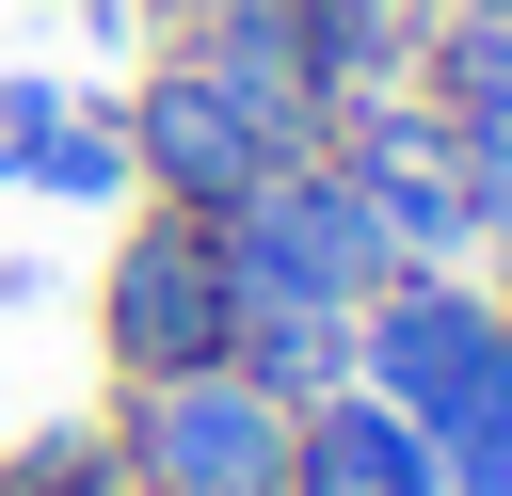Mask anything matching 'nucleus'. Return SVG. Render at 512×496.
I'll list each match as a JSON object with an SVG mask.
<instances>
[{
  "label": "nucleus",
  "mask_w": 512,
  "mask_h": 496,
  "mask_svg": "<svg viewBox=\"0 0 512 496\" xmlns=\"http://www.w3.org/2000/svg\"><path fill=\"white\" fill-rule=\"evenodd\" d=\"M224 352H240V368H256V384H272V400H288V416H304V400H336V384H352V320H240V336H224Z\"/></svg>",
  "instance_id": "nucleus-9"
},
{
  "label": "nucleus",
  "mask_w": 512,
  "mask_h": 496,
  "mask_svg": "<svg viewBox=\"0 0 512 496\" xmlns=\"http://www.w3.org/2000/svg\"><path fill=\"white\" fill-rule=\"evenodd\" d=\"M112 16H128V32H160V16H176V0H112Z\"/></svg>",
  "instance_id": "nucleus-16"
},
{
  "label": "nucleus",
  "mask_w": 512,
  "mask_h": 496,
  "mask_svg": "<svg viewBox=\"0 0 512 496\" xmlns=\"http://www.w3.org/2000/svg\"><path fill=\"white\" fill-rule=\"evenodd\" d=\"M320 160L352 176V208L384 224V256H400V272H480V160H464V128H448L416 80L336 96Z\"/></svg>",
  "instance_id": "nucleus-3"
},
{
  "label": "nucleus",
  "mask_w": 512,
  "mask_h": 496,
  "mask_svg": "<svg viewBox=\"0 0 512 496\" xmlns=\"http://www.w3.org/2000/svg\"><path fill=\"white\" fill-rule=\"evenodd\" d=\"M432 464H448V496H512V384L464 400V416L432 432Z\"/></svg>",
  "instance_id": "nucleus-12"
},
{
  "label": "nucleus",
  "mask_w": 512,
  "mask_h": 496,
  "mask_svg": "<svg viewBox=\"0 0 512 496\" xmlns=\"http://www.w3.org/2000/svg\"><path fill=\"white\" fill-rule=\"evenodd\" d=\"M288 496H448V464H432V432H416L400 400L336 384V400H304V432H288Z\"/></svg>",
  "instance_id": "nucleus-7"
},
{
  "label": "nucleus",
  "mask_w": 512,
  "mask_h": 496,
  "mask_svg": "<svg viewBox=\"0 0 512 496\" xmlns=\"http://www.w3.org/2000/svg\"><path fill=\"white\" fill-rule=\"evenodd\" d=\"M480 288H512V160H480Z\"/></svg>",
  "instance_id": "nucleus-14"
},
{
  "label": "nucleus",
  "mask_w": 512,
  "mask_h": 496,
  "mask_svg": "<svg viewBox=\"0 0 512 496\" xmlns=\"http://www.w3.org/2000/svg\"><path fill=\"white\" fill-rule=\"evenodd\" d=\"M352 384L400 400L416 432H448L464 400L512 384V304H496L480 272H384V288L352 304Z\"/></svg>",
  "instance_id": "nucleus-6"
},
{
  "label": "nucleus",
  "mask_w": 512,
  "mask_h": 496,
  "mask_svg": "<svg viewBox=\"0 0 512 496\" xmlns=\"http://www.w3.org/2000/svg\"><path fill=\"white\" fill-rule=\"evenodd\" d=\"M416 16H512V0H416Z\"/></svg>",
  "instance_id": "nucleus-15"
},
{
  "label": "nucleus",
  "mask_w": 512,
  "mask_h": 496,
  "mask_svg": "<svg viewBox=\"0 0 512 496\" xmlns=\"http://www.w3.org/2000/svg\"><path fill=\"white\" fill-rule=\"evenodd\" d=\"M32 192H64V208H128V128H112V112H64V128L32 144Z\"/></svg>",
  "instance_id": "nucleus-11"
},
{
  "label": "nucleus",
  "mask_w": 512,
  "mask_h": 496,
  "mask_svg": "<svg viewBox=\"0 0 512 496\" xmlns=\"http://www.w3.org/2000/svg\"><path fill=\"white\" fill-rule=\"evenodd\" d=\"M0 496H16V480H0Z\"/></svg>",
  "instance_id": "nucleus-19"
},
{
  "label": "nucleus",
  "mask_w": 512,
  "mask_h": 496,
  "mask_svg": "<svg viewBox=\"0 0 512 496\" xmlns=\"http://www.w3.org/2000/svg\"><path fill=\"white\" fill-rule=\"evenodd\" d=\"M64 112H80V96H64L48 64H0V192H32V144H48Z\"/></svg>",
  "instance_id": "nucleus-13"
},
{
  "label": "nucleus",
  "mask_w": 512,
  "mask_h": 496,
  "mask_svg": "<svg viewBox=\"0 0 512 496\" xmlns=\"http://www.w3.org/2000/svg\"><path fill=\"white\" fill-rule=\"evenodd\" d=\"M416 96L464 128V160H512V16H416Z\"/></svg>",
  "instance_id": "nucleus-8"
},
{
  "label": "nucleus",
  "mask_w": 512,
  "mask_h": 496,
  "mask_svg": "<svg viewBox=\"0 0 512 496\" xmlns=\"http://www.w3.org/2000/svg\"><path fill=\"white\" fill-rule=\"evenodd\" d=\"M0 480H16V496H128V464H112V432H96V416L16 432V448H0Z\"/></svg>",
  "instance_id": "nucleus-10"
},
{
  "label": "nucleus",
  "mask_w": 512,
  "mask_h": 496,
  "mask_svg": "<svg viewBox=\"0 0 512 496\" xmlns=\"http://www.w3.org/2000/svg\"><path fill=\"white\" fill-rule=\"evenodd\" d=\"M112 464H128V496H288V400L240 368V352H208V368H160V384H112Z\"/></svg>",
  "instance_id": "nucleus-2"
},
{
  "label": "nucleus",
  "mask_w": 512,
  "mask_h": 496,
  "mask_svg": "<svg viewBox=\"0 0 512 496\" xmlns=\"http://www.w3.org/2000/svg\"><path fill=\"white\" fill-rule=\"evenodd\" d=\"M224 336H240V304H224V224H208V208H160V192H128V224H112V272H96V352H112V384L208 368Z\"/></svg>",
  "instance_id": "nucleus-5"
},
{
  "label": "nucleus",
  "mask_w": 512,
  "mask_h": 496,
  "mask_svg": "<svg viewBox=\"0 0 512 496\" xmlns=\"http://www.w3.org/2000/svg\"><path fill=\"white\" fill-rule=\"evenodd\" d=\"M64 16H112V0H64ZM112 32H128V16H112Z\"/></svg>",
  "instance_id": "nucleus-17"
},
{
  "label": "nucleus",
  "mask_w": 512,
  "mask_h": 496,
  "mask_svg": "<svg viewBox=\"0 0 512 496\" xmlns=\"http://www.w3.org/2000/svg\"><path fill=\"white\" fill-rule=\"evenodd\" d=\"M496 304H512V288H496Z\"/></svg>",
  "instance_id": "nucleus-18"
},
{
  "label": "nucleus",
  "mask_w": 512,
  "mask_h": 496,
  "mask_svg": "<svg viewBox=\"0 0 512 496\" xmlns=\"http://www.w3.org/2000/svg\"><path fill=\"white\" fill-rule=\"evenodd\" d=\"M208 224H224V304H240V320H352V304L400 272L336 160H272V176H256L240 208H208Z\"/></svg>",
  "instance_id": "nucleus-1"
},
{
  "label": "nucleus",
  "mask_w": 512,
  "mask_h": 496,
  "mask_svg": "<svg viewBox=\"0 0 512 496\" xmlns=\"http://www.w3.org/2000/svg\"><path fill=\"white\" fill-rule=\"evenodd\" d=\"M112 128H128V192H160V208H240L272 160H320V144H288L224 64H192L176 32L128 64V96H112Z\"/></svg>",
  "instance_id": "nucleus-4"
}]
</instances>
